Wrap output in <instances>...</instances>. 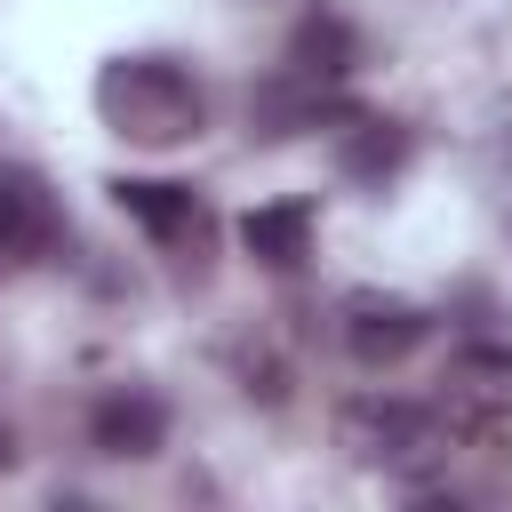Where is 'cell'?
<instances>
[{"label": "cell", "instance_id": "obj_1", "mask_svg": "<svg viewBox=\"0 0 512 512\" xmlns=\"http://www.w3.org/2000/svg\"><path fill=\"white\" fill-rule=\"evenodd\" d=\"M96 112H104L112 136L168 152V144L200 136L208 96H200V80H192L184 64H168V56H120V64L96 72Z\"/></svg>", "mask_w": 512, "mask_h": 512}, {"label": "cell", "instance_id": "obj_2", "mask_svg": "<svg viewBox=\"0 0 512 512\" xmlns=\"http://www.w3.org/2000/svg\"><path fill=\"white\" fill-rule=\"evenodd\" d=\"M432 416L456 448H496L512 432V352L504 344H464L448 368H440V392H432Z\"/></svg>", "mask_w": 512, "mask_h": 512}, {"label": "cell", "instance_id": "obj_3", "mask_svg": "<svg viewBox=\"0 0 512 512\" xmlns=\"http://www.w3.org/2000/svg\"><path fill=\"white\" fill-rule=\"evenodd\" d=\"M336 440L352 448V464H376V472H424V464L448 448V432H440L432 408H416V400H384V392L344 400Z\"/></svg>", "mask_w": 512, "mask_h": 512}, {"label": "cell", "instance_id": "obj_4", "mask_svg": "<svg viewBox=\"0 0 512 512\" xmlns=\"http://www.w3.org/2000/svg\"><path fill=\"white\" fill-rule=\"evenodd\" d=\"M344 344H352L360 368H392L424 344V312L400 304V296H352L344 304Z\"/></svg>", "mask_w": 512, "mask_h": 512}, {"label": "cell", "instance_id": "obj_5", "mask_svg": "<svg viewBox=\"0 0 512 512\" xmlns=\"http://www.w3.org/2000/svg\"><path fill=\"white\" fill-rule=\"evenodd\" d=\"M56 240V200L32 168H0V272L32 264Z\"/></svg>", "mask_w": 512, "mask_h": 512}, {"label": "cell", "instance_id": "obj_6", "mask_svg": "<svg viewBox=\"0 0 512 512\" xmlns=\"http://www.w3.org/2000/svg\"><path fill=\"white\" fill-rule=\"evenodd\" d=\"M112 200H120L160 248H200V240H208V208H200L192 184H128V176H120Z\"/></svg>", "mask_w": 512, "mask_h": 512}, {"label": "cell", "instance_id": "obj_7", "mask_svg": "<svg viewBox=\"0 0 512 512\" xmlns=\"http://www.w3.org/2000/svg\"><path fill=\"white\" fill-rule=\"evenodd\" d=\"M88 440H96L104 456H160V440H168V408H160L152 392L120 384V392H104V400H96Z\"/></svg>", "mask_w": 512, "mask_h": 512}, {"label": "cell", "instance_id": "obj_8", "mask_svg": "<svg viewBox=\"0 0 512 512\" xmlns=\"http://www.w3.org/2000/svg\"><path fill=\"white\" fill-rule=\"evenodd\" d=\"M352 64H360V40H352V24H344L336 8H312V16L288 32V80H304V88H336Z\"/></svg>", "mask_w": 512, "mask_h": 512}, {"label": "cell", "instance_id": "obj_9", "mask_svg": "<svg viewBox=\"0 0 512 512\" xmlns=\"http://www.w3.org/2000/svg\"><path fill=\"white\" fill-rule=\"evenodd\" d=\"M240 248L272 272H296L312 256V200H272V208H248L240 216Z\"/></svg>", "mask_w": 512, "mask_h": 512}, {"label": "cell", "instance_id": "obj_10", "mask_svg": "<svg viewBox=\"0 0 512 512\" xmlns=\"http://www.w3.org/2000/svg\"><path fill=\"white\" fill-rule=\"evenodd\" d=\"M408 160V128L392 120H352V144H344V168L352 176H392Z\"/></svg>", "mask_w": 512, "mask_h": 512}, {"label": "cell", "instance_id": "obj_11", "mask_svg": "<svg viewBox=\"0 0 512 512\" xmlns=\"http://www.w3.org/2000/svg\"><path fill=\"white\" fill-rule=\"evenodd\" d=\"M8 464H16V440H8V424H0V472H8Z\"/></svg>", "mask_w": 512, "mask_h": 512}]
</instances>
